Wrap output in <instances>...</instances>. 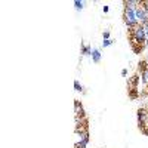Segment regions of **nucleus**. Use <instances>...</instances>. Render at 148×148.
Listing matches in <instances>:
<instances>
[{
    "label": "nucleus",
    "instance_id": "nucleus-5",
    "mask_svg": "<svg viewBox=\"0 0 148 148\" xmlns=\"http://www.w3.org/2000/svg\"><path fill=\"white\" fill-rule=\"evenodd\" d=\"M84 144H86V141H83V142H77V144H76V148H84Z\"/></svg>",
    "mask_w": 148,
    "mask_h": 148
},
{
    "label": "nucleus",
    "instance_id": "nucleus-4",
    "mask_svg": "<svg viewBox=\"0 0 148 148\" xmlns=\"http://www.w3.org/2000/svg\"><path fill=\"white\" fill-rule=\"evenodd\" d=\"M74 105H76V121H80V120L86 119V114H84V110H83L82 104L79 101H76Z\"/></svg>",
    "mask_w": 148,
    "mask_h": 148
},
{
    "label": "nucleus",
    "instance_id": "nucleus-3",
    "mask_svg": "<svg viewBox=\"0 0 148 148\" xmlns=\"http://www.w3.org/2000/svg\"><path fill=\"white\" fill-rule=\"evenodd\" d=\"M76 133H80V136H83L84 141H88V136H89V119L88 117L80 121H76Z\"/></svg>",
    "mask_w": 148,
    "mask_h": 148
},
{
    "label": "nucleus",
    "instance_id": "nucleus-2",
    "mask_svg": "<svg viewBox=\"0 0 148 148\" xmlns=\"http://www.w3.org/2000/svg\"><path fill=\"white\" fill-rule=\"evenodd\" d=\"M127 40H129V45L132 47V51L135 53H142L144 49L147 47V40L145 37H138V36H127Z\"/></svg>",
    "mask_w": 148,
    "mask_h": 148
},
{
    "label": "nucleus",
    "instance_id": "nucleus-1",
    "mask_svg": "<svg viewBox=\"0 0 148 148\" xmlns=\"http://www.w3.org/2000/svg\"><path fill=\"white\" fill-rule=\"evenodd\" d=\"M139 74L138 73H135L133 76L127 80V84H126V88H127V95L132 101L135 99H138V98H141V89H139Z\"/></svg>",
    "mask_w": 148,
    "mask_h": 148
}]
</instances>
